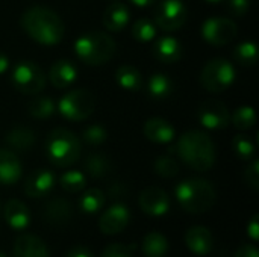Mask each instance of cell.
<instances>
[{"mask_svg": "<svg viewBox=\"0 0 259 257\" xmlns=\"http://www.w3.org/2000/svg\"><path fill=\"white\" fill-rule=\"evenodd\" d=\"M21 27L36 42L55 45L64 36V23L59 15L46 6H32L21 15Z\"/></svg>", "mask_w": 259, "mask_h": 257, "instance_id": "cell-1", "label": "cell"}, {"mask_svg": "<svg viewBox=\"0 0 259 257\" xmlns=\"http://www.w3.org/2000/svg\"><path fill=\"white\" fill-rule=\"evenodd\" d=\"M175 150L178 151L179 158L193 170L196 171H208L214 167L217 151L214 141L200 130H188L185 132Z\"/></svg>", "mask_w": 259, "mask_h": 257, "instance_id": "cell-2", "label": "cell"}, {"mask_svg": "<svg viewBox=\"0 0 259 257\" xmlns=\"http://www.w3.org/2000/svg\"><path fill=\"white\" fill-rule=\"evenodd\" d=\"M176 198L181 208L190 214H205L217 201L214 186L203 179H188L178 185Z\"/></svg>", "mask_w": 259, "mask_h": 257, "instance_id": "cell-3", "label": "cell"}, {"mask_svg": "<svg viewBox=\"0 0 259 257\" xmlns=\"http://www.w3.org/2000/svg\"><path fill=\"white\" fill-rule=\"evenodd\" d=\"M117 50L115 41L105 32L83 33L74 42V52L77 58L88 65L106 64Z\"/></svg>", "mask_w": 259, "mask_h": 257, "instance_id": "cell-4", "label": "cell"}, {"mask_svg": "<svg viewBox=\"0 0 259 257\" xmlns=\"http://www.w3.org/2000/svg\"><path fill=\"white\" fill-rule=\"evenodd\" d=\"M46 153L53 165L70 167L80 156V141L71 130L58 127L47 136Z\"/></svg>", "mask_w": 259, "mask_h": 257, "instance_id": "cell-5", "label": "cell"}, {"mask_svg": "<svg viewBox=\"0 0 259 257\" xmlns=\"http://www.w3.org/2000/svg\"><path fill=\"white\" fill-rule=\"evenodd\" d=\"M235 77H237V71L234 65L228 59L215 58V59H211L203 67L202 74H200V82L206 91L220 94L232 86V83L235 82Z\"/></svg>", "mask_w": 259, "mask_h": 257, "instance_id": "cell-6", "label": "cell"}, {"mask_svg": "<svg viewBox=\"0 0 259 257\" xmlns=\"http://www.w3.org/2000/svg\"><path fill=\"white\" fill-rule=\"evenodd\" d=\"M96 108V97L88 89H71L64 97H61L58 109L61 115L68 121H83L87 120Z\"/></svg>", "mask_w": 259, "mask_h": 257, "instance_id": "cell-7", "label": "cell"}, {"mask_svg": "<svg viewBox=\"0 0 259 257\" xmlns=\"http://www.w3.org/2000/svg\"><path fill=\"white\" fill-rule=\"evenodd\" d=\"M12 83L15 89L26 95H36L46 86V74L33 61H20L12 70Z\"/></svg>", "mask_w": 259, "mask_h": 257, "instance_id": "cell-8", "label": "cell"}, {"mask_svg": "<svg viewBox=\"0 0 259 257\" xmlns=\"http://www.w3.org/2000/svg\"><path fill=\"white\" fill-rule=\"evenodd\" d=\"M185 20L187 6L182 0H162L155 9V24L162 30H178L184 26Z\"/></svg>", "mask_w": 259, "mask_h": 257, "instance_id": "cell-9", "label": "cell"}, {"mask_svg": "<svg viewBox=\"0 0 259 257\" xmlns=\"http://www.w3.org/2000/svg\"><path fill=\"white\" fill-rule=\"evenodd\" d=\"M237 24L231 18L214 17L208 18L202 26V35L206 42L212 45H226L237 36Z\"/></svg>", "mask_w": 259, "mask_h": 257, "instance_id": "cell-10", "label": "cell"}, {"mask_svg": "<svg viewBox=\"0 0 259 257\" xmlns=\"http://www.w3.org/2000/svg\"><path fill=\"white\" fill-rule=\"evenodd\" d=\"M197 118L200 124L209 130L226 129L231 123V114L228 106L219 100H206L197 109Z\"/></svg>", "mask_w": 259, "mask_h": 257, "instance_id": "cell-11", "label": "cell"}, {"mask_svg": "<svg viewBox=\"0 0 259 257\" xmlns=\"http://www.w3.org/2000/svg\"><path fill=\"white\" fill-rule=\"evenodd\" d=\"M140 208L150 217H162L170 209V198L167 192L158 186H149L140 194Z\"/></svg>", "mask_w": 259, "mask_h": 257, "instance_id": "cell-12", "label": "cell"}, {"mask_svg": "<svg viewBox=\"0 0 259 257\" xmlns=\"http://www.w3.org/2000/svg\"><path fill=\"white\" fill-rule=\"evenodd\" d=\"M129 209L124 204H114L99 220V227L105 235H117L123 232L129 224Z\"/></svg>", "mask_w": 259, "mask_h": 257, "instance_id": "cell-13", "label": "cell"}, {"mask_svg": "<svg viewBox=\"0 0 259 257\" xmlns=\"http://www.w3.org/2000/svg\"><path fill=\"white\" fill-rule=\"evenodd\" d=\"M73 218V206L68 200L56 197L44 208V220L52 227H64Z\"/></svg>", "mask_w": 259, "mask_h": 257, "instance_id": "cell-14", "label": "cell"}, {"mask_svg": "<svg viewBox=\"0 0 259 257\" xmlns=\"http://www.w3.org/2000/svg\"><path fill=\"white\" fill-rule=\"evenodd\" d=\"M55 186V176L49 170H36L24 182V194L30 198L47 195Z\"/></svg>", "mask_w": 259, "mask_h": 257, "instance_id": "cell-15", "label": "cell"}, {"mask_svg": "<svg viewBox=\"0 0 259 257\" xmlns=\"http://www.w3.org/2000/svg\"><path fill=\"white\" fill-rule=\"evenodd\" d=\"M77 79V68L68 59L56 61L49 70V80L58 89L71 86Z\"/></svg>", "mask_w": 259, "mask_h": 257, "instance_id": "cell-16", "label": "cell"}, {"mask_svg": "<svg viewBox=\"0 0 259 257\" xmlns=\"http://www.w3.org/2000/svg\"><path fill=\"white\" fill-rule=\"evenodd\" d=\"M175 127L164 118L155 117L144 123V135L155 144H168L175 139Z\"/></svg>", "mask_w": 259, "mask_h": 257, "instance_id": "cell-17", "label": "cell"}, {"mask_svg": "<svg viewBox=\"0 0 259 257\" xmlns=\"http://www.w3.org/2000/svg\"><path fill=\"white\" fill-rule=\"evenodd\" d=\"M185 242H187L188 248L194 254H199V256L208 254L214 245L212 233L206 227H202V226L191 227L185 235Z\"/></svg>", "mask_w": 259, "mask_h": 257, "instance_id": "cell-18", "label": "cell"}, {"mask_svg": "<svg viewBox=\"0 0 259 257\" xmlns=\"http://www.w3.org/2000/svg\"><path fill=\"white\" fill-rule=\"evenodd\" d=\"M129 17H131L129 8L124 3H121V2L117 0V2L111 3L105 9L102 21H103V26L108 30H111V32H120L129 23Z\"/></svg>", "mask_w": 259, "mask_h": 257, "instance_id": "cell-19", "label": "cell"}, {"mask_svg": "<svg viewBox=\"0 0 259 257\" xmlns=\"http://www.w3.org/2000/svg\"><path fill=\"white\" fill-rule=\"evenodd\" d=\"M21 177V164L15 153L0 148V183L14 185Z\"/></svg>", "mask_w": 259, "mask_h": 257, "instance_id": "cell-20", "label": "cell"}, {"mask_svg": "<svg viewBox=\"0 0 259 257\" xmlns=\"http://www.w3.org/2000/svg\"><path fill=\"white\" fill-rule=\"evenodd\" d=\"M14 257H49V251L38 236L23 235L14 244Z\"/></svg>", "mask_w": 259, "mask_h": 257, "instance_id": "cell-21", "label": "cell"}, {"mask_svg": "<svg viewBox=\"0 0 259 257\" xmlns=\"http://www.w3.org/2000/svg\"><path fill=\"white\" fill-rule=\"evenodd\" d=\"M153 55L164 64H175L182 56V45L173 36H162L153 45Z\"/></svg>", "mask_w": 259, "mask_h": 257, "instance_id": "cell-22", "label": "cell"}, {"mask_svg": "<svg viewBox=\"0 0 259 257\" xmlns=\"http://www.w3.org/2000/svg\"><path fill=\"white\" fill-rule=\"evenodd\" d=\"M5 220L14 230H23L30 223V212L20 200H9L5 206Z\"/></svg>", "mask_w": 259, "mask_h": 257, "instance_id": "cell-23", "label": "cell"}, {"mask_svg": "<svg viewBox=\"0 0 259 257\" xmlns=\"http://www.w3.org/2000/svg\"><path fill=\"white\" fill-rule=\"evenodd\" d=\"M5 141L12 150L27 151L33 148L36 142V136H35V132L29 127H15L8 132V135L5 136Z\"/></svg>", "mask_w": 259, "mask_h": 257, "instance_id": "cell-24", "label": "cell"}, {"mask_svg": "<svg viewBox=\"0 0 259 257\" xmlns=\"http://www.w3.org/2000/svg\"><path fill=\"white\" fill-rule=\"evenodd\" d=\"M175 83L165 73H155L147 82V94L153 100H165L173 94Z\"/></svg>", "mask_w": 259, "mask_h": 257, "instance_id": "cell-25", "label": "cell"}, {"mask_svg": "<svg viewBox=\"0 0 259 257\" xmlns=\"http://www.w3.org/2000/svg\"><path fill=\"white\" fill-rule=\"evenodd\" d=\"M117 83L127 91H138L143 85L141 73L134 65H121L115 71Z\"/></svg>", "mask_w": 259, "mask_h": 257, "instance_id": "cell-26", "label": "cell"}, {"mask_svg": "<svg viewBox=\"0 0 259 257\" xmlns=\"http://www.w3.org/2000/svg\"><path fill=\"white\" fill-rule=\"evenodd\" d=\"M85 171L93 177V179H102L106 174H109L112 164L106 155L102 153H93L85 159Z\"/></svg>", "mask_w": 259, "mask_h": 257, "instance_id": "cell-27", "label": "cell"}, {"mask_svg": "<svg viewBox=\"0 0 259 257\" xmlns=\"http://www.w3.org/2000/svg\"><path fill=\"white\" fill-rule=\"evenodd\" d=\"M168 251V242L164 235L153 232L143 241V253L146 257H164Z\"/></svg>", "mask_w": 259, "mask_h": 257, "instance_id": "cell-28", "label": "cell"}, {"mask_svg": "<svg viewBox=\"0 0 259 257\" xmlns=\"http://www.w3.org/2000/svg\"><path fill=\"white\" fill-rule=\"evenodd\" d=\"M234 59L240 65H255L258 61V47L252 41L240 42L234 50Z\"/></svg>", "mask_w": 259, "mask_h": 257, "instance_id": "cell-29", "label": "cell"}, {"mask_svg": "<svg viewBox=\"0 0 259 257\" xmlns=\"http://www.w3.org/2000/svg\"><path fill=\"white\" fill-rule=\"evenodd\" d=\"M55 103L52 101L50 97H35L32 98V101L29 103L27 106V111L29 114L33 117V118H39V120H44V118H49L53 115L55 112Z\"/></svg>", "mask_w": 259, "mask_h": 257, "instance_id": "cell-30", "label": "cell"}, {"mask_svg": "<svg viewBox=\"0 0 259 257\" xmlns=\"http://www.w3.org/2000/svg\"><path fill=\"white\" fill-rule=\"evenodd\" d=\"M105 204V195L100 189H88L80 198V209L85 214H96Z\"/></svg>", "mask_w": 259, "mask_h": 257, "instance_id": "cell-31", "label": "cell"}, {"mask_svg": "<svg viewBox=\"0 0 259 257\" xmlns=\"http://www.w3.org/2000/svg\"><path fill=\"white\" fill-rule=\"evenodd\" d=\"M132 35L137 41L149 42L156 36V26L147 18H140L132 26Z\"/></svg>", "mask_w": 259, "mask_h": 257, "instance_id": "cell-32", "label": "cell"}, {"mask_svg": "<svg viewBox=\"0 0 259 257\" xmlns=\"http://www.w3.org/2000/svg\"><path fill=\"white\" fill-rule=\"evenodd\" d=\"M232 123L238 130H249L256 123V115L253 108L250 106H241L238 108L232 115Z\"/></svg>", "mask_w": 259, "mask_h": 257, "instance_id": "cell-33", "label": "cell"}, {"mask_svg": "<svg viewBox=\"0 0 259 257\" xmlns=\"http://www.w3.org/2000/svg\"><path fill=\"white\" fill-rule=\"evenodd\" d=\"M87 185V179L80 171H67L65 174L61 176V186L62 189H65L70 194H76L80 192Z\"/></svg>", "mask_w": 259, "mask_h": 257, "instance_id": "cell-34", "label": "cell"}, {"mask_svg": "<svg viewBox=\"0 0 259 257\" xmlns=\"http://www.w3.org/2000/svg\"><path fill=\"white\" fill-rule=\"evenodd\" d=\"M155 171L161 177L171 179L179 174V164L171 156H159L155 161Z\"/></svg>", "mask_w": 259, "mask_h": 257, "instance_id": "cell-35", "label": "cell"}, {"mask_svg": "<svg viewBox=\"0 0 259 257\" xmlns=\"http://www.w3.org/2000/svg\"><path fill=\"white\" fill-rule=\"evenodd\" d=\"M234 145V151L240 159L249 161L252 159L253 153H255V144L252 142V139L246 135H237L232 141Z\"/></svg>", "mask_w": 259, "mask_h": 257, "instance_id": "cell-36", "label": "cell"}, {"mask_svg": "<svg viewBox=\"0 0 259 257\" xmlns=\"http://www.w3.org/2000/svg\"><path fill=\"white\" fill-rule=\"evenodd\" d=\"M83 141L88 144V145H93V147H97L100 144H103L108 138V132L103 126L100 124H91L90 127H87L83 130Z\"/></svg>", "mask_w": 259, "mask_h": 257, "instance_id": "cell-37", "label": "cell"}, {"mask_svg": "<svg viewBox=\"0 0 259 257\" xmlns=\"http://www.w3.org/2000/svg\"><path fill=\"white\" fill-rule=\"evenodd\" d=\"M246 182L253 191L259 189V162L256 159H253L246 170Z\"/></svg>", "mask_w": 259, "mask_h": 257, "instance_id": "cell-38", "label": "cell"}, {"mask_svg": "<svg viewBox=\"0 0 259 257\" xmlns=\"http://www.w3.org/2000/svg\"><path fill=\"white\" fill-rule=\"evenodd\" d=\"M102 257H132L131 248L121 244H111L105 248Z\"/></svg>", "mask_w": 259, "mask_h": 257, "instance_id": "cell-39", "label": "cell"}, {"mask_svg": "<svg viewBox=\"0 0 259 257\" xmlns=\"http://www.w3.org/2000/svg\"><path fill=\"white\" fill-rule=\"evenodd\" d=\"M250 8V0H229V11L234 15L243 17Z\"/></svg>", "mask_w": 259, "mask_h": 257, "instance_id": "cell-40", "label": "cell"}, {"mask_svg": "<svg viewBox=\"0 0 259 257\" xmlns=\"http://www.w3.org/2000/svg\"><path fill=\"white\" fill-rule=\"evenodd\" d=\"M124 194H127V186L121 182H115L114 185L109 186V195L112 198H118V197H123Z\"/></svg>", "mask_w": 259, "mask_h": 257, "instance_id": "cell-41", "label": "cell"}, {"mask_svg": "<svg viewBox=\"0 0 259 257\" xmlns=\"http://www.w3.org/2000/svg\"><path fill=\"white\" fill-rule=\"evenodd\" d=\"M247 233H249V236L253 239V241H258L259 239V218L258 215H255L253 218H252V221H250V224H249V227H247Z\"/></svg>", "mask_w": 259, "mask_h": 257, "instance_id": "cell-42", "label": "cell"}, {"mask_svg": "<svg viewBox=\"0 0 259 257\" xmlns=\"http://www.w3.org/2000/svg\"><path fill=\"white\" fill-rule=\"evenodd\" d=\"M235 257H259L258 248L255 245H244L237 251Z\"/></svg>", "mask_w": 259, "mask_h": 257, "instance_id": "cell-43", "label": "cell"}, {"mask_svg": "<svg viewBox=\"0 0 259 257\" xmlns=\"http://www.w3.org/2000/svg\"><path fill=\"white\" fill-rule=\"evenodd\" d=\"M67 257H91V254L87 251V248H82V247H76V248H73Z\"/></svg>", "mask_w": 259, "mask_h": 257, "instance_id": "cell-44", "label": "cell"}, {"mask_svg": "<svg viewBox=\"0 0 259 257\" xmlns=\"http://www.w3.org/2000/svg\"><path fill=\"white\" fill-rule=\"evenodd\" d=\"M8 67H9V59L5 53L0 52V74H3L8 70Z\"/></svg>", "mask_w": 259, "mask_h": 257, "instance_id": "cell-45", "label": "cell"}, {"mask_svg": "<svg viewBox=\"0 0 259 257\" xmlns=\"http://www.w3.org/2000/svg\"><path fill=\"white\" fill-rule=\"evenodd\" d=\"M134 5H137V6H141V8H144V6H149V5H152L153 2H156V0H131Z\"/></svg>", "mask_w": 259, "mask_h": 257, "instance_id": "cell-46", "label": "cell"}, {"mask_svg": "<svg viewBox=\"0 0 259 257\" xmlns=\"http://www.w3.org/2000/svg\"><path fill=\"white\" fill-rule=\"evenodd\" d=\"M206 2H209V3H219V2H222V0H206Z\"/></svg>", "mask_w": 259, "mask_h": 257, "instance_id": "cell-47", "label": "cell"}, {"mask_svg": "<svg viewBox=\"0 0 259 257\" xmlns=\"http://www.w3.org/2000/svg\"><path fill=\"white\" fill-rule=\"evenodd\" d=\"M0 257H6V256H5V254H2V253H0Z\"/></svg>", "mask_w": 259, "mask_h": 257, "instance_id": "cell-48", "label": "cell"}, {"mask_svg": "<svg viewBox=\"0 0 259 257\" xmlns=\"http://www.w3.org/2000/svg\"><path fill=\"white\" fill-rule=\"evenodd\" d=\"M114 2H117V0H114Z\"/></svg>", "mask_w": 259, "mask_h": 257, "instance_id": "cell-49", "label": "cell"}]
</instances>
